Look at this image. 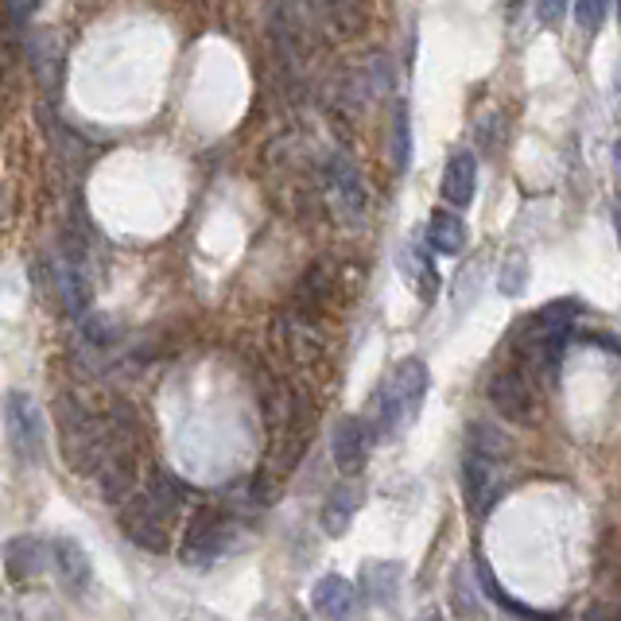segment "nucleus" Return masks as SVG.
Returning <instances> with one entry per match:
<instances>
[{
    "label": "nucleus",
    "mask_w": 621,
    "mask_h": 621,
    "mask_svg": "<svg viewBox=\"0 0 621 621\" xmlns=\"http://www.w3.org/2000/svg\"><path fill=\"white\" fill-rule=\"evenodd\" d=\"M428 249L439 256H459L466 249V225L454 210H435L428 222Z\"/></svg>",
    "instance_id": "nucleus-17"
},
{
    "label": "nucleus",
    "mask_w": 621,
    "mask_h": 621,
    "mask_svg": "<svg viewBox=\"0 0 621 621\" xmlns=\"http://www.w3.org/2000/svg\"><path fill=\"white\" fill-rule=\"evenodd\" d=\"M369 428L358 415H346V420L335 423V435H330V454H335V466L346 474V478H358L369 462Z\"/></svg>",
    "instance_id": "nucleus-10"
},
{
    "label": "nucleus",
    "mask_w": 621,
    "mask_h": 621,
    "mask_svg": "<svg viewBox=\"0 0 621 621\" xmlns=\"http://www.w3.org/2000/svg\"><path fill=\"white\" fill-rule=\"evenodd\" d=\"M0 559H4V571H9L12 582H32L35 575H43L51 564L48 544L35 540V536H12V540H4Z\"/></svg>",
    "instance_id": "nucleus-11"
},
{
    "label": "nucleus",
    "mask_w": 621,
    "mask_h": 621,
    "mask_svg": "<svg viewBox=\"0 0 621 621\" xmlns=\"http://www.w3.org/2000/svg\"><path fill=\"white\" fill-rule=\"evenodd\" d=\"M117 509H120L117 513L120 533H125L128 544H136L140 551H151V556H164L171 548V528H176L179 513L164 509L160 502H151L144 490H133Z\"/></svg>",
    "instance_id": "nucleus-4"
},
{
    "label": "nucleus",
    "mask_w": 621,
    "mask_h": 621,
    "mask_svg": "<svg viewBox=\"0 0 621 621\" xmlns=\"http://www.w3.org/2000/svg\"><path fill=\"white\" fill-rule=\"evenodd\" d=\"M486 397L490 404L502 412V420L509 423H533V385H528V373L520 366H509V369H497L494 377H490L486 385Z\"/></svg>",
    "instance_id": "nucleus-7"
},
{
    "label": "nucleus",
    "mask_w": 621,
    "mask_h": 621,
    "mask_svg": "<svg viewBox=\"0 0 621 621\" xmlns=\"http://www.w3.org/2000/svg\"><path fill=\"white\" fill-rule=\"evenodd\" d=\"M400 582H404V564H397V559H381V564H366L361 567V594L369 598V602H392L400 590Z\"/></svg>",
    "instance_id": "nucleus-16"
},
{
    "label": "nucleus",
    "mask_w": 621,
    "mask_h": 621,
    "mask_svg": "<svg viewBox=\"0 0 621 621\" xmlns=\"http://www.w3.org/2000/svg\"><path fill=\"white\" fill-rule=\"evenodd\" d=\"M225 536H230V517L214 505H199L191 520L183 525V540H179V559L187 567H210L225 551Z\"/></svg>",
    "instance_id": "nucleus-6"
},
{
    "label": "nucleus",
    "mask_w": 621,
    "mask_h": 621,
    "mask_svg": "<svg viewBox=\"0 0 621 621\" xmlns=\"http://www.w3.org/2000/svg\"><path fill=\"white\" fill-rule=\"evenodd\" d=\"M55 431L66 466L74 474H82V478L94 474L105 451V428L94 420V412L74 392H59L55 397Z\"/></svg>",
    "instance_id": "nucleus-3"
},
{
    "label": "nucleus",
    "mask_w": 621,
    "mask_h": 621,
    "mask_svg": "<svg viewBox=\"0 0 621 621\" xmlns=\"http://www.w3.org/2000/svg\"><path fill=\"white\" fill-rule=\"evenodd\" d=\"M361 509V490L354 486V482H343V486H335L327 494V502H323V533L327 536H346L354 525V517H358Z\"/></svg>",
    "instance_id": "nucleus-15"
},
{
    "label": "nucleus",
    "mask_w": 621,
    "mask_h": 621,
    "mask_svg": "<svg viewBox=\"0 0 621 621\" xmlns=\"http://www.w3.org/2000/svg\"><path fill=\"white\" fill-rule=\"evenodd\" d=\"M4 431H9V446L24 466H35L43 459V443H48V431H43V412L24 389L4 392Z\"/></svg>",
    "instance_id": "nucleus-5"
},
{
    "label": "nucleus",
    "mask_w": 621,
    "mask_h": 621,
    "mask_svg": "<svg viewBox=\"0 0 621 621\" xmlns=\"http://www.w3.org/2000/svg\"><path fill=\"white\" fill-rule=\"evenodd\" d=\"M48 556H51V564H55L63 587L71 590V594H86L94 571H90V556L82 551V544L71 540V536H59V540L48 544Z\"/></svg>",
    "instance_id": "nucleus-12"
},
{
    "label": "nucleus",
    "mask_w": 621,
    "mask_h": 621,
    "mask_svg": "<svg viewBox=\"0 0 621 621\" xmlns=\"http://www.w3.org/2000/svg\"><path fill=\"white\" fill-rule=\"evenodd\" d=\"M55 284H59V295H63L66 315H71V319H82V315L90 310V303H94V284H90L86 256H82L78 241H71V245L63 249V261H59Z\"/></svg>",
    "instance_id": "nucleus-9"
},
{
    "label": "nucleus",
    "mask_w": 621,
    "mask_h": 621,
    "mask_svg": "<svg viewBox=\"0 0 621 621\" xmlns=\"http://www.w3.org/2000/svg\"><path fill=\"white\" fill-rule=\"evenodd\" d=\"M567 4H571V0H533V12H536V20H540L544 28H551V24H559V20H564Z\"/></svg>",
    "instance_id": "nucleus-24"
},
{
    "label": "nucleus",
    "mask_w": 621,
    "mask_h": 621,
    "mask_svg": "<svg viewBox=\"0 0 621 621\" xmlns=\"http://www.w3.org/2000/svg\"><path fill=\"white\" fill-rule=\"evenodd\" d=\"M327 187H330V199H335L338 214L346 222H358L369 207V194H366V179H361V168L354 164V156L346 151H335L330 156V168H327Z\"/></svg>",
    "instance_id": "nucleus-8"
},
{
    "label": "nucleus",
    "mask_w": 621,
    "mask_h": 621,
    "mask_svg": "<svg viewBox=\"0 0 621 621\" xmlns=\"http://www.w3.org/2000/svg\"><path fill=\"white\" fill-rule=\"evenodd\" d=\"M451 594H454V618H482L478 590L471 587V567L459 564L451 575Z\"/></svg>",
    "instance_id": "nucleus-21"
},
{
    "label": "nucleus",
    "mask_w": 621,
    "mask_h": 621,
    "mask_svg": "<svg viewBox=\"0 0 621 621\" xmlns=\"http://www.w3.org/2000/svg\"><path fill=\"white\" fill-rule=\"evenodd\" d=\"M310 610L319 618H350L358 610V598H354V582H346L343 575H323L310 590Z\"/></svg>",
    "instance_id": "nucleus-14"
},
{
    "label": "nucleus",
    "mask_w": 621,
    "mask_h": 621,
    "mask_svg": "<svg viewBox=\"0 0 621 621\" xmlns=\"http://www.w3.org/2000/svg\"><path fill=\"white\" fill-rule=\"evenodd\" d=\"M431 389V369L420 358H404L389 377L381 381V389H373L369 397V439L389 443L404 423L420 420V408L428 400Z\"/></svg>",
    "instance_id": "nucleus-2"
},
{
    "label": "nucleus",
    "mask_w": 621,
    "mask_h": 621,
    "mask_svg": "<svg viewBox=\"0 0 621 621\" xmlns=\"http://www.w3.org/2000/svg\"><path fill=\"white\" fill-rule=\"evenodd\" d=\"M528 284V261L525 253H517L513 249L509 256H502V269H497V287H502V295H520Z\"/></svg>",
    "instance_id": "nucleus-22"
},
{
    "label": "nucleus",
    "mask_w": 621,
    "mask_h": 621,
    "mask_svg": "<svg viewBox=\"0 0 621 621\" xmlns=\"http://www.w3.org/2000/svg\"><path fill=\"white\" fill-rule=\"evenodd\" d=\"M509 462V439L490 420H474L462 446V505L471 517H490L502 502V474Z\"/></svg>",
    "instance_id": "nucleus-1"
},
{
    "label": "nucleus",
    "mask_w": 621,
    "mask_h": 621,
    "mask_svg": "<svg viewBox=\"0 0 621 621\" xmlns=\"http://www.w3.org/2000/svg\"><path fill=\"white\" fill-rule=\"evenodd\" d=\"M392 164H397V171L412 168V113H408V102H397V109H392Z\"/></svg>",
    "instance_id": "nucleus-20"
},
{
    "label": "nucleus",
    "mask_w": 621,
    "mask_h": 621,
    "mask_svg": "<svg viewBox=\"0 0 621 621\" xmlns=\"http://www.w3.org/2000/svg\"><path fill=\"white\" fill-rule=\"evenodd\" d=\"M613 0H575V20H579L582 32H598L606 20V12H610Z\"/></svg>",
    "instance_id": "nucleus-23"
},
{
    "label": "nucleus",
    "mask_w": 621,
    "mask_h": 621,
    "mask_svg": "<svg viewBox=\"0 0 621 621\" xmlns=\"http://www.w3.org/2000/svg\"><path fill=\"white\" fill-rule=\"evenodd\" d=\"M140 490L151 497V502H160L164 509H171V513H179L187 505V486L171 471H151Z\"/></svg>",
    "instance_id": "nucleus-19"
},
{
    "label": "nucleus",
    "mask_w": 621,
    "mask_h": 621,
    "mask_svg": "<svg viewBox=\"0 0 621 621\" xmlns=\"http://www.w3.org/2000/svg\"><path fill=\"white\" fill-rule=\"evenodd\" d=\"M474 575H478V582H482V590H486L490 602H497L505 613H513V618H536V621H548L551 618V613H540V610H533V606L517 602V598H513L509 590H505L502 582L494 579V571H490V564L482 556L474 559Z\"/></svg>",
    "instance_id": "nucleus-18"
},
{
    "label": "nucleus",
    "mask_w": 621,
    "mask_h": 621,
    "mask_svg": "<svg viewBox=\"0 0 621 621\" xmlns=\"http://www.w3.org/2000/svg\"><path fill=\"white\" fill-rule=\"evenodd\" d=\"M474 194H478V156H474L471 148H459L451 160H446L443 199L462 210V207H471Z\"/></svg>",
    "instance_id": "nucleus-13"
}]
</instances>
